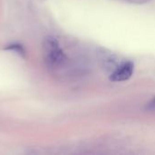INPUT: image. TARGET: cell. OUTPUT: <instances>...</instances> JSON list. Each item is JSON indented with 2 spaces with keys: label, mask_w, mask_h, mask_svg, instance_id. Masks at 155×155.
I'll list each match as a JSON object with an SVG mask.
<instances>
[{
  "label": "cell",
  "mask_w": 155,
  "mask_h": 155,
  "mask_svg": "<svg viewBox=\"0 0 155 155\" xmlns=\"http://www.w3.org/2000/svg\"><path fill=\"white\" fill-rule=\"evenodd\" d=\"M46 54V62L52 67H58L64 64L66 55L60 47L59 42L53 36H48L45 39L43 44Z\"/></svg>",
  "instance_id": "obj_1"
},
{
  "label": "cell",
  "mask_w": 155,
  "mask_h": 155,
  "mask_svg": "<svg viewBox=\"0 0 155 155\" xmlns=\"http://www.w3.org/2000/svg\"><path fill=\"white\" fill-rule=\"evenodd\" d=\"M134 64L131 61H125L119 65L111 74L110 80L113 82H124L130 79L134 74Z\"/></svg>",
  "instance_id": "obj_2"
},
{
  "label": "cell",
  "mask_w": 155,
  "mask_h": 155,
  "mask_svg": "<svg viewBox=\"0 0 155 155\" xmlns=\"http://www.w3.org/2000/svg\"><path fill=\"white\" fill-rule=\"evenodd\" d=\"M9 49H12V50H15L16 53H18L19 54H25V51L23 50V48H22V46H20V45H11L10 47H8Z\"/></svg>",
  "instance_id": "obj_3"
},
{
  "label": "cell",
  "mask_w": 155,
  "mask_h": 155,
  "mask_svg": "<svg viewBox=\"0 0 155 155\" xmlns=\"http://www.w3.org/2000/svg\"><path fill=\"white\" fill-rule=\"evenodd\" d=\"M147 109L151 111H155V97L147 104Z\"/></svg>",
  "instance_id": "obj_4"
}]
</instances>
